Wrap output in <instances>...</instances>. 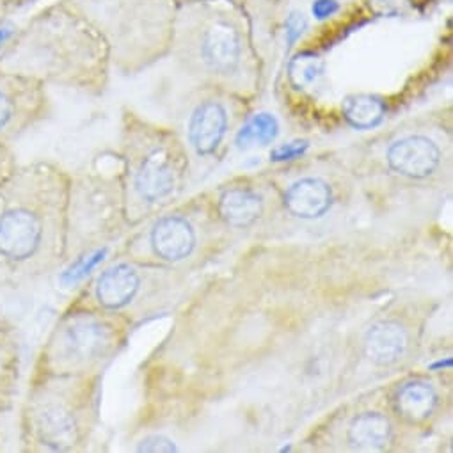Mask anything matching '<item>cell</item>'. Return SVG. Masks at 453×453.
I'll return each instance as SVG.
<instances>
[{"instance_id": "obj_1", "label": "cell", "mask_w": 453, "mask_h": 453, "mask_svg": "<svg viewBox=\"0 0 453 453\" xmlns=\"http://www.w3.org/2000/svg\"><path fill=\"white\" fill-rule=\"evenodd\" d=\"M70 173L38 160L0 183V288H17L65 265Z\"/></svg>"}, {"instance_id": "obj_2", "label": "cell", "mask_w": 453, "mask_h": 453, "mask_svg": "<svg viewBox=\"0 0 453 453\" xmlns=\"http://www.w3.org/2000/svg\"><path fill=\"white\" fill-rule=\"evenodd\" d=\"M111 52L104 38L66 4L33 17L0 50V68L47 84L98 93Z\"/></svg>"}, {"instance_id": "obj_3", "label": "cell", "mask_w": 453, "mask_h": 453, "mask_svg": "<svg viewBox=\"0 0 453 453\" xmlns=\"http://www.w3.org/2000/svg\"><path fill=\"white\" fill-rule=\"evenodd\" d=\"M102 375L33 373L20 407V448L70 453L88 448L98 423Z\"/></svg>"}, {"instance_id": "obj_4", "label": "cell", "mask_w": 453, "mask_h": 453, "mask_svg": "<svg viewBox=\"0 0 453 453\" xmlns=\"http://www.w3.org/2000/svg\"><path fill=\"white\" fill-rule=\"evenodd\" d=\"M127 342V320L73 303L50 329L33 373L102 375Z\"/></svg>"}, {"instance_id": "obj_5", "label": "cell", "mask_w": 453, "mask_h": 453, "mask_svg": "<svg viewBox=\"0 0 453 453\" xmlns=\"http://www.w3.org/2000/svg\"><path fill=\"white\" fill-rule=\"evenodd\" d=\"M127 219L121 174H70L65 220V264L84 253L105 248L116 239Z\"/></svg>"}, {"instance_id": "obj_6", "label": "cell", "mask_w": 453, "mask_h": 453, "mask_svg": "<svg viewBox=\"0 0 453 453\" xmlns=\"http://www.w3.org/2000/svg\"><path fill=\"white\" fill-rule=\"evenodd\" d=\"M121 181L125 188L127 219L139 220L146 210L169 199L181 185L185 158L173 146L157 144L128 132L123 144Z\"/></svg>"}, {"instance_id": "obj_7", "label": "cell", "mask_w": 453, "mask_h": 453, "mask_svg": "<svg viewBox=\"0 0 453 453\" xmlns=\"http://www.w3.org/2000/svg\"><path fill=\"white\" fill-rule=\"evenodd\" d=\"M52 112L47 86L0 68V144H12Z\"/></svg>"}, {"instance_id": "obj_8", "label": "cell", "mask_w": 453, "mask_h": 453, "mask_svg": "<svg viewBox=\"0 0 453 453\" xmlns=\"http://www.w3.org/2000/svg\"><path fill=\"white\" fill-rule=\"evenodd\" d=\"M142 288V276L128 262L105 267L77 297V303L95 306L125 320L127 311L137 301Z\"/></svg>"}, {"instance_id": "obj_9", "label": "cell", "mask_w": 453, "mask_h": 453, "mask_svg": "<svg viewBox=\"0 0 453 453\" xmlns=\"http://www.w3.org/2000/svg\"><path fill=\"white\" fill-rule=\"evenodd\" d=\"M389 167L407 178L421 180L430 176L439 162L441 151L434 141L423 135H411L393 142L388 150Z\"/></svg>"}, {"instance_id": "obj_10", "label": "cell", "mask_w": 453, "mask_h": 453, "mask_svg": "<svg viewBox=\"0 0 453 453\" xmlns=\"http://www.w3.org/2000/svg\"><path fill=\"white\" fill-rule=\"evenodd\" d=\"M242 45L235 27L226 22H215L206 29L201 42V58L204 65L217 73L230 75L241 65Z\"/></svg>"}, {"instance_id": "obj_11", "label": "cell", "mask_w": 453, "mask_h": 453, "mask_svg": "<svg viewBox=\"0 0 453 453\" xmlns=\"http://www.w3.org/2000/svg\"><path fill=\"white\" fill-rule=\"evenodd\" d=\"M153 253L165 262H180L190 257L196 248L192 224L180 215H167L155 222L150 234Z\"/></svg>"}, {"instance_id": "obj_12", "label": "cell", "mask_w": 453, "mask_h": 453, "mask_svg": "<svg viewBox=\"0 0 453 453\" xmlns=\"http://www.w3.org/2000/svg\"><path fill=\"white\" fill-rule=\"evenodd\" d=\"M226 128H228V116H226L224 107L217 102L201 104L194 111L188 127L190 144L196 153L203 157L211 155L224 139Z\"/></svg>"}, {"instance_id": "obj_13", "label": "cell", "mask_w": 453, "mask_h": 453, "mask_svg": "<svg viewBox=\"0 0 453 453\" xmlns=\"http://www.w3.org/2000/svg\"><path fill=\"white\" fill-rule=\"evenodd\" d=\"M333 204L331 187L320 178H303L288 187L285 206L301 219H319L327 213Z\"/></svg>"}, {"instance_id": "obj_14", "label": "cell", "mask_w": 453, "mask_h": 453, "mask_svg": "<svg viewBox=\"0 0 453 453\" xmlns=\"http://www.w3.org/2000/svg\"><path fill=\"white\" fill-rule=\"evenodd\" d=\"M407 349L405 329L391 320L377 322L370 327L365 338V352L368 359L379 366L396 363Z\"/></svg>"}, {"instance_id": "obj_15", "label": "cell", "mask_w": 453, "mask_h": 453, "mask_svg": "<svg viewBox=\"0 0 453 453\" xmlns=\"http://www.w3.org/2000/svg\"><path fill=\"white\" fill-rule=\"evenodd\" d=\"M22 370V345L17 326L0 310V388L17 396Z\"/></svg>"}, {"instance_id": "obj_16", "label": "cell", "mask_w": 453, "mask_h": 453, "mask_svg": "<svg viewBox=\"0 0 453 453\" xmlns=\"http://www.w3.org/2000/svg\"><path fill=\"white\" fill-rule=\"evenodd\" d=\"M264 211V197L253 188H230L219 197V213L234 228H248Z\"/></svg>"}, {"instance_id": "obj_17", "label": "cell", "mask_w": 453, "mask_h": 453, "mask_svg": "<svg viewBox=\"0 0 453 453\" xmlns=\"http://www.w3.org/2000/svg\"><path fill=\"white\" fill-rule=\"evenodd\" d=\"M395 411L407 423H421L432 416L437 405V393L425 380H411L398 388L395 395Z\"/></svg>"}, {"instance_id": "obj_18", "label": "cell", "mask_w": 453, "mask_h": 453, "mask_svg": "<svg viewBox=\"0 0 453 453\" xmlns=\"http://www.w3.org/2000/svg\"><path fill=\"white\" fill-rule=\"evenodd\" d=\"M393 439V425L380 412H365L349 426V442L357 449H384Z\"/></svg>"}, {"instance_id": "obj_19", "label": "cell", "mask_w": 453, "mask_h": 453, "mask_svg": "<svg viewBox=\"0 0 453 453\" xmlns=\"http://www.w3.org/2000/svg\"><path fill=\"white\" fill-rule=\"evenodd\" d=\"M384 114L386 107L382 100L370 95L349 96L343 102V116L357 130H370L377 127L384 119Z\"/></svg>"}, {"instance_id": "obj_20", "label": "cell", "mask_w": 453, "mask_h": 453, "mask_svg": "<svg viewBox=\"0 0 453 453\" xmlns=\"http://www.w3.org/2000/svg\"><path fill=\"white\" fill-rule=\"evenodd\" d=\"M278 128L280 127H278V121L274 116L257 114L237 134V144L241 148L265 146L276 139Z\"/></svg>"}, {"instance_id": "obj_21", "label": "cell", "mask_w": 453, "mask_h": 453, "mask_svg": "<svg viewBox=\"0 0 453 453\" xmlns=\"http://www.w3.org/2000/svg\"><path fill=\"white\" fill-rule=\"evenodd\" d=\"M324 72V63L320 58L313 54H301L296 59H292L288 66V77L290 82L297 89H304L311 86Z\"/></svg>"}, {"instance_id": "obj_22", "label": "cell", "mask_w": 453, "mask_h": 453, "mask_svg": "<svg viewBox=\"0 0 453 453\" xmlns=\"http://www.w3.org/2000/svg\"><path fill=\"white\" fill-rule=\"evenodd\" d=\"M137 451H146V453H171L176 451V446L173 444V441L162 437V435H148L144 437L139 446Z\"/></svg>"}, {"instance_id": "obj_23", "label": "cell", "mask_w": 453, "mask_h": 453, "mask_svg": "<svg viewBox=\"0 0 453 453\" xmlns=\"http://www.w3.org/2000/svg\"><path fill=\"white\" fill-rule=\"evenodd\" d=\"M19 165L17 153L12 144H0V183H3Z\"/></svg>"}, {"instance_id": "obj_24", "label": "cell", "mask_w": 453, "mask_h": 453, "mask_svg": "<svg viewBox=\"0 0 453 453\" xmlns=\"http://www.w3.org/2000/svg\"><path fill=\"white\" fill-rule=\"evenodd\" d=\"M308 27V20L303 13H292L287 19V43L288 47H292L306 31Z\"/></svg>"}, {"instance_id": "obj_25", "label": "cell", "mask_w": 453, "mask_h": 453, "mask_svg": "<svg viewBox=\"0 0 453 453\" xmlns=\"http://www.w3.org/2000/svg\"><path fill=\"white\" fill-rule=\"evenodd\" d=\"M308 144L306 142H290V144H283L280 148H276L271 153L273 160H292L296 157H301L306 151Z\"/></svg>"}, {"instance_id": "obj_26", "label": "cell", "mask_w": 453, "mask_h": 453, "mask_svg": "<svg viewBox=\"0 0 453 453\" xmlns=\"http://www.w3.org/2000/svg\"><path fill=\"white\" fill-rule=\"evenodd\" d=\"M338 3L336 0H315V4L311 8L313 17L319 20H326L329 17H333L338 12Z\"/></svg>"}, {"instance_id": "obj_27", "label": "cell", "mask_w": 453, "mask_h": 453, "mask_svg": "<svg viewBox=\"0 0 453 453\" xmlns=\"http://www.w3.org/2000/svg\"><path fill=\"white\" fill-rule=\"evenodd\" d=\"M13 402H15V395L0 388V448H3V421H4L6 414L12 412Z\"/></svg>"}, {"instance_id": "obj_28", "label": "cell", "mask_w": 453, "mask_h": 453, "mask_svg": "<svg viewBox=\"0 0 453 453\" xmlns=\"http://www.w3.org/2000/svg\"><path fill=\"white\" fill-rule=\"evenodd\" d=\"M19 6H22V0H0V24H3Z\"/></svg>"}, {"instance_id": "obj_29", "label": "cell", "mask_w": 453, "mask_h": 453, "mask_svg": "<svg viewBox=\"0 0 453 453\" xmlns=\"http://www.w3.org/2000/svg\"><path fill=\"white\" fill-rule=\"evenodd\" d=\"M26 3H29V0H22V4H26Z\"/></svg>"}]
</instances>
